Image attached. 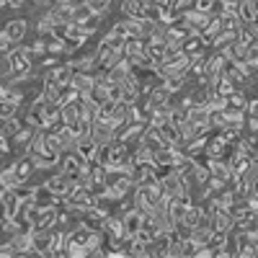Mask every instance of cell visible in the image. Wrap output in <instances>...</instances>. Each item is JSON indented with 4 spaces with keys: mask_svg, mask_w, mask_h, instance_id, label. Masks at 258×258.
Instances as JSON below:
<instances>
[{
    "mask_svg": "<svg viewBox=\"0 0 258 258\" xmlns=\"http://www.w3.org/2000/svg\"><path fill=\"white\" fill-rule=\"evenodd\" d=\"M11 243L16 248V258L21 255H34V227H21L16 235H11Z\"/></svg>",
    "mask_w": 258,
    "mask_h": 258,
    "instance_id": "7a4b0ae2",
    "label": "cell"
},
{
    "mask_svg": "<svg viewBox=\"0 0 258 258\" xmlns=\"http://www.w3.org/2000/svg\"><path fill=\"white\" fill-rule=\"evenodd\" d=\"M59 209H62V204H54V207H41L39 220H36L34 230H54V227H57V217H59Z\"/></svg>",
    "mask_w": 258,
    "mask_h": 258,
    "instance_id": "5b68a950",
    "label": "cell"
},
{
    "mask_svg": "<svg viewBox=\"0 0 258 258\" xmlns=\"http://www.w3.org/2000/svg\"><path fill=\"white\" fill-rule=\"evenodd\" d=\"M31 52H34V57H44V54H49V52H47V39H44V36H36V39H34V44H31Z\"/></svg>",
    "mask_w": 258,
    "mask_h": 258,
    "instance_id": "7c38bea8",
    "label": "cell"
},
{
    "mask_svg": "<svg viewBox=\"0 0 258 258\" xmlns=\"http://www.w3.org/2000/svg\"><path fill=\"white\" fill-rule=\"evenodd\" d=\"M3 31L8 34V39L13 41V44H24V39H26V34H29V18H21V16H16V18L6 21Z\"/></svg>",
    "mask_w": 258,
    "mask_h": 258,
    "instance_id": "277c9868",
    "label": "cell"
},
{
    "mask_svg": "<svg viewBox=\"0 0 258 258\" xmlns=\"http://www.w3.org/2000/svg\"><path fill=\"white\" fill-rule=\"evenodd\" d=\"M91 137L96 140V145H98V147L111 145V142L116 140V124L106 121V119H96V121L91 124Z\"/></svg>",
    "mask_w": 258,
    "mask_h": 258,
    "instance_id": "3957f363",
    "label": "cell"
},
{
    "mask_svg": "<svg viewBox=\"0 0 258 258\" xmlns=\"http://www.w3.org/2000/svg\"><path fill=\"white\" fill-rule=\"evenodd\" d=\"M47 52H49V54H64V39L47 36Z\"/></svg>",
    "mask_w": 258,
    "mask_h": 258,
    "instance_id": "8fae6325",
    "label": "cell"
},
{
    "mask_svg": "<svg viewBox=\"0 0 258 258\" xmlns=\"http://www.w3.org/2000/svg\"><path fill=\"white\" fill-rule=\"evenodd\" d=\"M6 217V207H3V202H0V220Z\"/></svg>",
    "mask_w": 258,
    "mask_h": 258,
    "instance_id": "2e32d148",
    "label": "cell"
},
{
    "mask_svg": "<svg viewBox=\"0 0 258 258\" xmlns=\"http://www.w3.org/2000/svg\"><path fill=\"white\" fill-rule=\"evenodd\" d=\"M49 73H52V78L57 80V85H62V88H70V80H73V75H75V70H73L70 62H59L57 68H52Z\"/></svg>",
    "mask_w": 258,
    "mask_h": 258,
    "instance_id": "52a82bcc",
    "label": "cell"
},
{
    "mask_svg": "<svg viewBox=\"0 0 258 258\" xmlns=\"http://www.w3.org/2000/svg\"><path fill=\"white\" fill-rule=\"evenodd\" d=\"M80 119H83L80 101H73V103H64V106H62V124H64V126H75Z\"/></svg>",
    "mask_w": 258,
    "mask_h": 258,
    "instance_id": "ba28073f",
    "label": "cell"
},
{
    "mask_svg": "<svg viewBox=\"0 0 258 258\" xmlns=\"http://www.w3.org/2000/svg\"><path fill=\"white\" fill-rule=\"evenodd\" d=\"M41 186H44L47 191H52L54 194V197H59V199H64V197H68V194L73 191V181L68 178V176H64L62 173V170H54V173H49L44 181H41Z\"/></svg>",
    "mask_w": 258,
    "mask_h": 258,
    "instance_id": "6da1fadb",
    "label": "cell"
},
{
    "mask_svg": "<svg viewBox=\"0 0 258 258\" xmlns=\"http://www.w3.org/2000/svg\"><path fill=\"white\" fill-rule=\"evenodd\" d=\"M24 181H21V176L16 173V165L11 163V165H3L0 168V186H21Z\"/></svg>",
    "mask_w": 258,
    "mask_h": 258,
    "instance_id": "9c48e42d",
    "label": "cell"
},
{
    "mask_svg": "<svg viewBox=\"0 0 258 258\" xmlns=\"http://www.w3.org/2000/svg\"><path fill=\"white\" fill-rule=\"evenodd\" d=\"M13 47H16V44H13V41L8 39V34H6L3 29H0V54H8Z\"/></svg>",
    "mask_w": 258,
    "mask_h": 258,
    "instance_id": "5bb4252c",
    "label": "cell"
},
{
    "mask_svg": "<svg viewBox=\"0 0 258 258\" xmlns=\"http://www.w3.org/2000/svg\"><path fill=\"white\" fill-rule=\"evenodd\" d=\"M0 137H6V140H11V137H13L11 119H3V116H0Z\"/></svg>",
    "mask_w": 258,
    "mask_h": 258,
    "instance_id": "9a60e30c",
    "label": "cell"
},
{
    "mask_svg": "<svg viewBox=\"0 0 258 258\" xmlns=\"http://www.w3.org/2000/svg\"><path fill=\"white\" fill-rule=\"evenodd\" d=\"M18 111H21V106L16 101L0 96V116H3V119H13V116H18Z\"/></svg>",
    "mask_w": 258,
    "mask_h": 258,
    "instance_id": "30bf717a",
    "label": "cell"
},
{
    "mask_svg": "<svg viewBox=\"0 0 258 258\" xmlns=\"http://www.w3.org/2000/svg\"><path fill=\"white\" fill-rule=\"evenodd\" d=\"M0 62H3V54H0Z\"/></svg>",
    "mask_w": 258,
    "mask_h": 258,
    "instance_id": "e0dca14e",
    "label": "cell"
},
{
    "mask_svg": "<svg viewBox=\"0 0 258 258\" xmlns=\"http://www.w3.org/2000/svg\"><path fill=\"white\" fill-rule=\"evenodd\" d=\"M93 85H96V75H91V73H75L73 80H70V88H75L80 96L91 93Z\"/></svg>",
    "mask_w": 258,
    "mask_h": 258,
    "instance_id": "8992f818",
    "label": "cell"
},
{
    "mask_svg": "<svg viewBox=\"0 0 258 258\" xmlns=\"http://www.w3.org/2000/svg\"><path fill=\"white\" fill-rule=\"evenodd\" d=\"M0 258H16V248H13L11 238H6L3 243H0Z\"/></svg>",
    "mask_w": 258,
    "mask_h": 258,
    "instance_id": "4fadbf2b",
    "label": "cell"
}]
</instances>
